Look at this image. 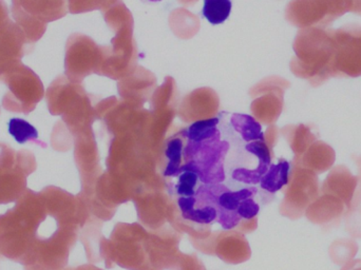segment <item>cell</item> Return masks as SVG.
Returning a JSON list of instances; mask_svg holds the SVG:
<instances>
[{
  "label": "cell",
  "instance_id": "obj_3",
  "mask_svg": "<svg viewBox=\"0 0 361 270\" xmlns=\"http://www.w3.org/2000/svg\"><path fill=\"white\" fill-rule=\"evenodd\" d=\"M335 51L333 71L334 78L361 76V27L348 25L332 29Z\"/></svg>",
  "mask_w": 361,
  "mask_h": 270
},
{
  "label": "cell",
  "instance_id": "obj_14",
  "mask_svg": "<svg viewBox=\"0 0 361 270\" xmlns=\"http://www.w3.org/2000/svg\"><path fill=\"white\" fill-rule=\"evenodd\" d=\"M357 252V243L350 239L337 240L329 250L331 259L337 265L347 264L348 262L353 260Z\"/></svg>",
  "mask_w": 361,
  "mask_h": 270
},
{
  "label": "cell",
  "instance_id": "obj_11",
  "mask_svg": "<svg viewBox=\"0 0 361 270\" xmlns=\"http://www.w3.org/2000/svg\"><path fill=\"white\" fill-rule=\"evenodd\" d=\"M231 0H203L202 15L210 25H222L231 15Z\"/></svg>",
  "mask_w": 361,
  "mask_h": 270
},
{
  "label": "cell",
  "instance_id": "obj_18",
  "mask_svg": "<svg viewBox=\"0 0 361 270\" xmlns=\"http://www.w3.org/2000/svg\"><path fill=\"white\" fill-rule=\"evenodd\" d=\"M354 159H355L356 161V165H357L358 167V173H360V178L361 180V155L360 157H354Z\"/></svg>",
  "mask_w": 361,
  "mask_h": 270
},
{
  "label": "cell",
  "instance_id": "obj_15",
  "mask_svg": "<svg viewBox=\"0 0 361 270\" xmlns=\"http://www.w3.org/2000/svg\"><path fill=\"white\" fill-rule=\"evenodd\" d=\"M345 228L353 238H361V208L347 210L345 214Z\"/></svg>",
  "mask_w": 361,
  "mask_h": 270
},
{
  "label": "cell",
  "instance_id": "obj_10",
  "mask_svg": "<svg viewBox=\"0 0 361 270\" xmlns=\"http://www.w3.org/2000/svg\"><path fill=\"white\" fill-rule=\"evenodd\" d=\"M183 149H184V140L180 133L169 137L165 142V157L167 159V165L165 167L164 174L166 178H173L179 174L183 164Z\"/></svg>",
  "mask_w": 361,
  "mask_h": 270
},
{
  "label": "cell",
  "instance_id": "obj_8",
  "mask_svg": "<svg viewBox=\"0 0 361 270\" xmlns=\"http://www.w3.org/2000/svg\"><path fill=\"white\" fill-rule=\"evenodd\" d=\"M335 159H336V153L334 149L326 142L317 140L302 155L296 157L294 163H296V166L299 167L311 170L314 173L322 174L333 167Z\"/></svg>",
  "mask_w": 361,
  "mask_h": 270
},
{
  "label": "cell",
  "instance_id": "obj_13",
  "mask_svg": "<svg viewBox=\"0 0 361 270\" xmlns=\"http://www.w3.org/2000/svg\"><path fill=\"white\" fill-rule=\"evenodd\" d=\"M8 131L18 144H25L30 140H33L39 146L44 144V142H38V131L36 130L35 127L23 118H11L8 121Z\"/></svg>",
  "mask_w": 361,
  "mask_h": 270
},
{
  "label": "cell",
  "instance_id": "obj_7",
  "mask_svg": "<svg viewBox=\"0 0 361 270\" xmlns=\"http://www.w3.org/2000/svg\"><path fill=\"white\" fill-rule=\"evenodd\" d=\"M290 176L292 168L286 159H279L277 164L271 163L257 187L262 203H269L276 192L281 190L284 186H288L290 182Z\"/></svg>",
  "mask_w": 361,
  "mask_h": 270
},
{
  "label": "cell",
  "instance_id": "obj_5",
  "mask_svg": "<svg viewBox=\"0 0 361 270\" xmlns=\"http://www.w3.org/2000/svg\"><path fill=\"white\" fill-rule=\"evenodd\" d=\"M322 192L341 200L347 210L354 209L361 203V180L353 176L349 168L338 165L331 169L322 183Z\"/></svg>",
  "mask_w": 361,
  "mask_h": 270
},
{
  "label": "cell",
  "instance_id": "obj_16",
  "mask_svg": "<svg viewBox=\"0 0 361 270\" xmlns=\"http://www.w3.org/2000/svg\"><path fill=\"white\" fill-rule=\"evenodd\" d=\"M341 270H361V260H351L347 264L343 265Z\"/></svg>",
  "mask_w": 361,
  "mask_h": 270
},
{
  "label": "cell",
  "instance_id": "obj_2",
  "mask_svg": "<svg viewBox=\"0 0 361 270\" xmlns=\"http://www.w3.org/2000/svg\"><path fill=\"white\" fill-rule=\"evenodd\" d=\"M351 8L352 0H293L286 17L295 27L326 29Z\"/></svg>",
  "mask_w": 361,
  "mask_h": 270
},
{
  "label": "cell",
  "instance_id": "obj_6",
  "mask_svg": "<svg viewBox=\"0 0 361 270\" xmlns=\"http://www.w3.org/2000/svg\"><path fill=\"white\" fill-rule=\"evenodd\" d=\"M345 211L347 208L341 200L322 193L307 207V216L312 223L328 231L339 226Z\"/></svg>",
  "mask_w": 361,
  "mask_h": 270
},
{
  "label": "cell",
  "instance_id": "obj_1",
  "mask_svg": "<svg viewBox=\"0 0 361 270\" xmlns=\"http://www.w3.org/2000/svg\"><path fill=\"white\" fill-rule=\"evenodd\" d=\"M296 59H293L292 71L305 78L313 87H319L334 78L335 44L332 29L307 27L301 30L294 42Z\"/></svg>",
  "mask_w": 361,
  "mask_h": 270
},
{
  "label": "cell",
  "instance_id": "obj_17",
  "mask_svg": "<svg viewBox=\"0 0 361 270\" xmlns=\"http://www.w3.org/2000/svg\"><path fill=\"white\" fill-rule=\"evenodd\" d=\"M351 12L361 16V0H352Z\"/></svg>",
  "mask_w": 361,
  "mask_h": 270
},
{
  "label": "cell",
  "instance_id": "obj_19",
  "mask_svg": "<svg viewBox=\"0 0 361 270\" xmlns=\"http://www.w3.org/2000/svg\"><path fill=\"white\" fill-rule=\"evenodd\" d=\"M143 1L152 2V4H154V2H160L162 1V0H143Z\"/></svg>",
  "mask_w": 361,
  "mask_h": 270
},
{
  "label": "cell",
  "instance_id": "obj_12",
  "mask_svg": "<svg viewBox=\"0 0 361 270\" xmlns=\"http://www.w3.org/2000/svg\"><path fill=\"white\" fill-rule=\"evenodd\" d=\"M290 133L288 140H290L293 151L296 153V157L302 155L307 148L318 140L317 133L315 135L307 125L293 126L292 128H290Z\"/></svg>",
  "mask_w": 361,
  "mask_h": 270
},
{
  "label": "cell",
  "instance_id": "obj_9",
  "mask_svg": "<svg viewBox=\"0 0 361 270\" xmlns=\"http://www.w3.org/2000/svg\"><path fill=\"white\" fill-rule=\"evenodd\" d=\"M173 180V185H169L171 193L176 197H193L197 189L203 185L197 172L190 168L182 167L179 174Z\"/></svg>",
  "mask_w": 361,
  "mask_h": 270
},
{
  "label": "cell",
  "instance_id": "obj_4",
  "mask_svg": "<svg viewBox=\"0 0 361 270\" xmlns=\"http://www.w3.org/2000/svg\"><path fill=\"white\" fill-rule=\"evenodd\" d=\"M292 184L286 193L283 204L284 214L292 219H299L310 205L319 197V180L317 174L311 170L296 166L292 169Z\"/></svg>",
  "mask_w": 361,
  "mask_h": 270
}]
</instances>
